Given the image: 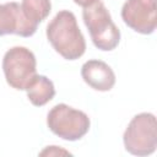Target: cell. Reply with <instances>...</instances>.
<instances>
[{"label": "cell", "instance_id": "obj_10", "mask_svg": "<svg viewBox=\"0 0 157 157\" xmlns=\"http://www.w3.org/2000/svg\"><path fill=\"white\" fill-rule=\"evenodd\" d=\"M20 5L26 18L36 26L44 21L52 11L50 0H22Z\"/></svg>", "mask_w": 157, "mask_h": 157}, {"label": "cell", "instance_id": "obj_5", "mask_svg": "<svg viewBox=\"0 0 157 157\" xmlns=\"http://www.w3.org/2000/svg\"><path fill=\"white\" fill-rule=\"evenodd\" d=\"M2 71L9 86L15 90H26L37 75V60L32 50L26 47H12L2 58Z\"/></svg>", "mask_w": 157, "mask_h": 157}, {"label": "cell", "instance_id": "obj_6", "mask_svg": "<svg viewBox=\"0 0 157 157\" xmlns=\"http://www.w3.org/2000/svg\"><path fill=\"white\" fill-rule=\"evenodd\" d=\"M121 18L137 33H153L157 26L156 0H126L121 7Z\"/></svg>", "mask_w": 157, "mask_h": 157}, {"label": "cell", "instance_id": "obj_3", "mask_svg": "<svg viewBox=\"0 0 157 157\" xmlns=\"http://www.w3.org/2000/svg\"><path fill=\"white\" fill-rule=\"evenodd\" d=\"M49 130L66 141H76L83 137L91 126L88 115L65 103L55 104L47 115Z\"/></svg>", "mask_w": 157, "mask_h": 157}, {"label": "cell", "instance_id": "obj_2", "mask_svg": "<svg viewBox=\"0 0 157 157\" xmlns=\"http://www.w3.org/2000/svg\"><path fill=\"white\" fill-rule=\"evenodd\" d=\"M83 22L90 32L92 43L103 52L115 49L120 42V31L101 0H96L82 10Z\"/></svg>", "mask_w": 157, "mask_h": 157}, {"label": "cell", "instance_id": "obj_9", "mask_svg": "<svg viewBox=\"0 0 157 157\" xmlns=\"http://www.w3.org/2000/svg\"><path fill=\"white\" fill-rule=\"evenodd\" d=\"M27 98L36 107L45 105L55 96V88L52 80L44 75H36L26 87Z\"/></svg>", "mask_w": 157, "mask_h": 157}, {"label": "cell", "instance_id": "obj_12", "mask_svg": "<svg viewBox=\"0 0 157 157\" xmlns=\"http://www.w3.org/2000/svg\"><path fill=\"white\" fill-rule=\"evenodd\" d=\"M96 0H74V2L78 6H82V7H86L88 5H91L92 2H94Z\"/></svg>", "mask_w": 157, "mask_h": 157}, {"label": "cell", "instance_id": "obj_4", "mask_svg": "<svg viewBox=\"0 0 157 157\" xmlns=\"http://www.w3.org/2000/svg\"><path fill=\"white\" fill-rule=\"evenodd\" d=\"M123 142L125 150L134 156L152 155L157 147V120L155 114H136L124 131Z\"/></svg>", "mask_w": 157, "mask_h": 157}, {"label": "cell", "instance_id": "obj_7", "mask_svg": "<svg viewBox=\"0 0 157 157\" xmlns=\"http://www.w3.org/2000/svg\"><path fill=\"white\" fill-rule=\"evenodd\" d=\"M37 27L26 18L20 4L15 1L0 4V36L17 34L31 37L36 33Z\"/></svg>", "mask_w": 157, "mask_h": 157}, {"label": "cell", "instance_id": "obj_8", "mask_svg": "<svg viewBox=\"0 0 157 157\" xmlns=\"http://www.w3.org/2000/svg\"><path fill=\"white\" fill-rule=\"evenodd\" d=\"M82 80L93 90L107 92L115 85V74L113 69L104 61L91 59L81 67Z\"/></svg>", "mask_w": 157, "mask_h": 157}, {"label": "cell", "instance_id": "obj_1", "mask_svg": "<svg viewBox=\"0 0 157 157\" xmlns=\"http://www.w3.org/2000/svg\"><path fill=\"white\" fill-rule=\"evenodd\" d=\"M47 38L54 50L66 60H76L86 52V40L76 16L69 10L59 11L48 23Z\"/></svg>", "mask_w": 157, "mask_h": 157}, {"label": "cell", "instance_id": "obj_11", "mask_svg": "<svg viewBox=\"0 0 157 157\" xmlns=\"http://www.w3.org/2000/svg\"><path fill=\"white\" fill-rule=\"evenodd\" d=\"M39 155L40 156H59V155H71V153L58 146H47L42 152H39Z\"/></svg>", "mask_w": 157, "mask_h": 157}]
</instances>
